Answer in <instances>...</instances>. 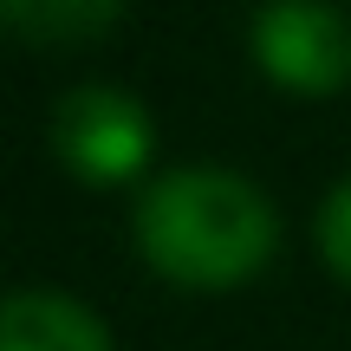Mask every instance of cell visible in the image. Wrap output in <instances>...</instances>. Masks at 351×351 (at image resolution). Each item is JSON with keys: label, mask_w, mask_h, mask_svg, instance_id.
<instances>
[{"label": "cell", "mask_w": 351, "mask_h": 351, "mask_svg": "<svg viewBox=\"0 0 351 351\" xmlns=\"http://www.w3.org/2000/svg\"><path fill=\"white\" fill-rule=\"evenodd\" d=\"M137 254L189 293H228L280 247V208L228 163H176L130 202Z\"/></svg>", "instance_id": "6da1fadb"}, {"label": "cell", "mask_w": 351, "mask_h": 351, "mask_svg": "<svg viewBox=\"0 0 351 351\" xmlns=\"http://www.w3.org/2000/svg\"><path fill=\"white\" fill-rule=\"evenodd\" d=\"M46 143L59 150V163L72 176H85V182H130V176L150 169L156 124H150V111H143V98H130L124 85L85 78V85L52 98Z\"/></svg>", "instance_id": "7a4b0ae2"}, {"label": "cell", "mask_w": 351, "mask_h": 351, "mask_svg": "<svg viewBox=\"0 0 351 351\" xmlns=\"http://www.w3.org/2000/svg\"><path fill=\"white\" fill-rule=\"evenodd\" d=\"M130 0H0V20L26 46H91L124 20Z\"/></svg>", "instance_id": "5b68a950"}, {"label": "cell", "mask_w": 351, "mask_h": 351, "mask_svg": "<svg viewBox=\"0 0 351 351\" xmlns=\"http://www.w3.org/2000/svg\"><path fill=\"white\" fill-rule=\"evenodd\" d=\"M0 351H111V326L59 287H13L0 306Z\"/></svg>", "instance_id": "277c9868"}, {"label": "cell", "mask_w": 351, "mask_h": 351, "mask_svg": "<svg viewBox=\"0 0 351 351\" xmlns=\"http://www.w3.org/2000/svg\"><path fill=\"white\" fill-rule=\"evenodd\" d=\"M319 254L332 261L339 280H351V176H339L319 202Z\"/></svg>", "instance_id": "8992f818"}, {"label": "cell", "mask_w": 351, "mask_h": 351, "mask_svg": "<svg viewBox=\"0 0 351 351\" xmlns=\"http://www.w3.org/2000/svg\"><path fill=\"white\" fill-rule=\"evenodd\" d=\"M247 52L280 91L332 98L351 85V20L332 0H267L247 26Z\"/></svg>", "instance_id": "3957f363"}]
</instances>
